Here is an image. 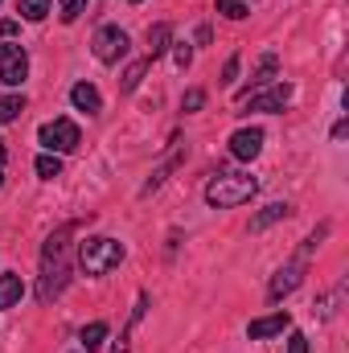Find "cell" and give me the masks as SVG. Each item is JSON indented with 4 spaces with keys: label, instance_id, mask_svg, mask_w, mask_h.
Listing matches in <instances>:
<instances>
[{
    "label": "cell",
    "instance_id": "1",
    "mask_svg": "<svg viewBox=\"0 0 349 353\" xmlns=\"http://www.w3.org/2000/svg\"><path fill=\"white\" fill-rule=\"evenodd\" d=\"M255 176H243V173H214V181L206 185V201L214 205V210H235V205H243V201H251L255 197Z\"/></svg>",
    "mask_w": 349,
    "mask_h": 353
},
{
    "label": "cell",
    "instance_id": "2",
    "mask_svg": "<svg viewBox=\"0 0 349 353\" xmlns=\"http://www.w3.org/2000/svg\"><path fill=\"white\" fill-rule=\"evenodd\" d=\"M79 263L87 275H103V271H111V267L123 263V243H115V239H87L83 247H79Z\"/></svg>",
    "mask_w": 349,
    "mask_h": 353
},
{
    "label": "cell",
    "instance_id": "3",
    "mask_svg": "<svg viewBox=\"0 0 349 353\" xmlns=\"http://www.w3.org/2000/svg\"><path fill=\"white\" fill-rule=\"evenodd\" d=\"M37 140H41V148H46V152H54V157L74 152V148L83 144V136H79V123H74V119H50V123H41Z\"/></svg>",
    "mask_w": 349,
    "mask_h": 353
},
{
    "label": "cell",
    "instance_id": "4",
    "mask_svg": "<svg viewBox=\"0 0 349 353\" xmlns=\"http://www.w3.org/2000/svg\"><path fill=\"white\" fill-rule=\"evenodd\" d=\"M123 54H128V33H123L119 25H103V29L94 33V58H99L103 66H115Z\"/></svg>",
    "mask_w": 349,
    "mask_h": 353
},
{
    "label": "cell",
    "instance_id": "5",
    "mask_svg": "<svg viewBox=\"0 0 349 353\" xmlns=\"http://www.w3.org/2000/svg\"><path fill=\"white\" fill-rule=\"evenodd\" d=\"M25 74H29V54H25L21 46L4 41V46H0V83H4V87H21Z\"/></svg>",
    "mask_w": 349,
    "mask_h": 353
},
{
    "label": "cell",
    "instance_id": "6",
    "mask_svg": "<svg viewBox=\"0 0 349 353\" xmlns=\"http://www.w3.org/2000/svg\"><path fill=\"white\" fill-rule=\"evenodd\" d=\"M230 152H235V161H255L263 152V132L259 128H239L230 136Z\"/></svg>",
    "mask_w": 349,
    "mask_h": 353
},
{
    "label": "cell",
    "instance_id": "7",
    "mask_svg": "<svg viewBox=\"0 0 349 353\" xmlns=\"http://www.w3.org/2000/svg\"><path fill=\"white\" fill-rule=\"evenodd\" d=\"M300 275H304V259H296V263L279 267V271H275V279H271V288H267V296H271V300H283L288 292H296Z\"/></svg>",
    "mask_w": 349,
    "mask_h": 353
},
{
    "label": "cell",
    "instance_id": "8",
    "mask_svg": "<svg viewBox=\"0 0 349 353\" xmlns=\"http://www.w3.org/2000/svg\"><path fill=\"white\" fill-rule=\"evenodd\" d=\"M292 325V316L288 312H271V316H259V321H251V341H267V337H279L283 329Z\"/></svg>",
    "mask_w": 349,
    "mask_h": 353
},
{
    "label": "cell",
    "instance_id": "9",
    "mask_svg": "<svg viewBox=\"0 0 349 353\" xmlns=\"http://www.w3.org/2000/svg\"><path fill=\"white\" fill-rule=\"evenodd\" d=\"M247 99H251V111H283V103L292 99V87H288V83H275L271 90L247 94Z\"/></svg>",
    "mask_w": 349,
    "mask_h": 353
},
{
    "label": "cell",
    "instance_id": "10",
    "mask_svg": "<svg viewBox=\"0 0 349 353\" xmlns=\"http://www.w3.org/2000/svg\"><path fill=\"white\" fill-rule=\"evenodd\" d=\"M62 288H66V267H62V263H54V267L46 263V275H41V283H37V300H41V304H50Z\"/></svg>",
    "mask_w": 349,
    "mask_h": 353
},
{
    "label": "cell",
    "instance_id": "11",
    "mask_svg": "<svg viewBox=\"0 0 349 353\" xmlns=\"http://www.w3.org/2000/svg\"><path fill=\"white\" fill-rule=\"evenodd\" d=\"M288 214H292V205H288V201H271L267 210H259V214L251 218V234H259V230H267L271 222H279V218H288Z\"/></svg>",
    "mask_w": 349,
    "mask_h": 353
},
{
    "label": "cell",
    "instance_id": "12",
    "mask_svg": "<svg viewBox=\"0 0 349 353\" xmlns=\"http://www.w3.org/2000/svg\"><path fill=\"white\" fill-rule=\"evenodd\" d=\"M70 103H74L79 111H87V115H94V111L103 107V99H99V90L90 87V83H79V87L70 90Z\"/></svg>",
    "mask_w": 349,
    "mask_h": 353
},
{
    "label": "cell",
    "instance_id": "13",
    "mask_svg": "<svg viewBox=\"0 0 349 353\" xmlns=\"http://www.w3.org/2000/svg\"><path fill=\"white\" fill-rule=\"evenodd\" d=\"M21 296H25V283H21V275H0V308H12V304H21Z\"/></svg>",
    "mask_w": 349,
    "mask_h": 353
},
{
    "label": "cell",
    "instance_id": "14",
    "mask_svg": "<svg viewBox=\"0 0 349 353\" xmlns=\"http://www.w3.org/2000/svg\"><path fill=\"white\" fill-rule=\"evenodd\" d=\"M107 333H111V329H107V321H90L87 329L79 333V341H83V350H87V353H94V350H103Z\"/></svg>",
    "mask_w": 349,
    "mask_h": 353
},
{
    "label": "cell",
    "instance_id": "15",
    "mask_svg": "<svg viewBox=\"0 0 349 353\" xmlns=\"http://www.w3.org/2000/svg\"><path fill=\"white\" fill-rule=\"evenodd\" d=\"M169 41H173V29H169V25H152V29H148V58L165 54Z\"/></svg>",
    "mask_w": 349,
    "mask_h": 353
},
{
    "label": "cell",
    "instance_id": "16",
    "mask_svg": "<svg viewBox=\"0 0 349 353\" xmlns=\"http://www.w3.org/2000/svg\"><path fill=\"white\" fill-rule=\"evenodd\" d=\"M275 70H279V58H275V54H263V58H259V70L251 74V87L271 83V79H275Z\"/></svg>",
    "mask_w": 349,
    "mask_h": 353
},
{
    "label": "cell",
    "instance_id": "17",
    "mask_svg": "<svg viewBox=\"0 0 349 353\" xmlns=\"http://www.w3.org/2000/svg\"><path fill=\"white\" fill-rule=\"evenodd\" d=\"M33 169H37V176H46V181H54V176H62V157H54V152H41Z\"/></svg>",
    "mask_w": 349,
    "mask_h": 353
},
{
    "label": "cell",
    "instance_id": "18",
    "mask_svg": "<svg viewBox=\"0 0 349 353\" xmlns=\"http://www.w3.org/2000/svg\"><path fill=\"white\" fill-rule=\"evenodd\" d=\"M21 111H25V94H4V99H0V119H4V123L17 119Z\"/></svg>",
    "mask_w": 349,
    "mask_h": 353
},
{
    "label": "cell",
    "instance_id": "19",
    "mask_svg": "<svg viewBox=\"0 0 349 353\" xmlns=\"http://www.w3.org/2000/svg\"><path fill=\"white\" fill-rule=\"evenodd\" d=\"M148 62H152V58H144V62H132V66H128V74H123V83H119V87H123V90H136V87H140V79H144V74H148Z\"/></svg>",
    "mask_w": 349,
    "mask_h": 353
},
{
    "label": "cell",
    "instance_id": "20",
    "mask_svg": "<svg viewBox=\"0 0 349 353\" xmlns=\"http://www.w3.org/2000/svg\"><path fill=\"white\" fill-rule=\"evenodd\" d=\"M218 12H222V17H230V21H243L251 8H247V0H218Z\"/></svg>",
    "mask_w": 349,
    "mask_h": 353
},
{
    "label": "cell",
    "instance_id": "21",
    "mask_svg": "<svg viewBox=\"0 0 349 353\" xmlns=\"http://www.w3.org/2000/svg\"><path fill=\"white\" fill-rule=\"evenodd\" d=\"M50 12V0H21V17L25 21H41Z\"/></svg>",
    "mask_w": 349,
    "mask_h": 353
},
{
    "label": "cell",
    "instance_id": "22",
    "mask_svg": "<svg viewBox=\"0 0 349 353\" xmlns=\"http://www.w3.org/2000/svg\"><path fill=\"white\" fill-rule=\"evenodd\" d=\"M83 8H87V0H62V8H58V17H62L66 25H74V21L83 17Z\"/></svg>",
    "mask_w": 349,
    "mask_h": 353
},
{
    "label": "cell",
    "instance_id": "23",
    "mask_svg": "<svg viewBox=\"0 0 349 353\" xmlns=\"http://www.w3.org/2000/svg\"><path fill=\"white\" fill-rule=\"evenodd\" d=\"M201 107H206V90H189L181 103V111H201Z\"/></svg>",
    "mask_w": 349,
    "mask_h": 353
},
{
    "label": "cell",
    "instance_id": "24",
    "mask_svg": "<svg viewBox=\"0 0 349 353\" xmlns=\"http://www.w3.org/2000/svg\"><path fill=\"white\" fill-rule=\"evenodd\" d=\"M288 353H308V337L304 333H292L288 337Z\"/></svg>",
    "mask_w": 349,
    "mask_h": 353
},
{
    "label": "cell",
    "instance_id": "25",
    "mask_svg": "<svg viewBox=\"0 0 349 353\" xmlns=\"http://www.w3.org/2000/svg\"><path fill=\"white\" fill-rule=\"evenodd\" d=\"M189 58H193V50H189V46L181 41V46H177V50H173V62H177V66H181V70H185V66H189Z\"/></svg>",
    "mask_w": 349,
    "mask_h": 353
},
{
    "label": "cell",
    "instance_id": "26",
    "mask_svg": "<svg viewBox=\"0 0 349 353\" xmlns=\"http://www.w3.org/2000/svg\"><path fill=\"white\" fill-rule=\"evenodd\" d=\"M235 79H239V54H235V58L222 66V83H235Z\"/></svg>",
    "mask_w": 349,
    "mask_h": 353
},
{
    "label": "cell",
    "instance_id": "27",
    "mask_svg": "<svg viewBox=\"0 0 349 353\" xmlns=\"http://www.w3.org/2000/svg\"><path fill=\"white\" fill-rule=\"evenodd\" d=\"M12 33H17V21H0V37H4V41H8V37H12Z\"/></svg>",
    "mask_w": 349,
    "mask_h": 353
},
{
    "label": "cell",
    "instance_id": "28",
    "mask_svg": "<svg viewBox=\"0 0 349 353\" xmlns=\"http://www.w3.org/2000/svg\"><path fill=\"white\" fill-rule=\"evenodd\" d=\"M0 161H4V144H0Z\"/></svg>",
    "mask_w": 349,
    "mask_h": 353
},
{
    "label": "cell",
    "instance_id": "29",
    "mask_svg": "<svg viewBox=\"0 0 349 353\" xmlns=\"http://www.w3.org/2000/svg\"><path fill=\"white\" fill-rule=\"evenodd\" d=\"M0 185H4V173H0Z\"/></svg>",
    "mask_w": 349,
    "mask_h": 353
},
{
    "label": "cell",
    "instance_id": "30",
    "mask_svg": "<svg viewBox=\"0 0 349 353\" xmlns=\"http://www.w3.org/2000/svg\"><path fill=\"white\" fill-rule=\"evenodd\" d=\"M132 4H140V0H132Z\"/></svg>",
    "mask_w": 349,
    "mask_h": 353
}]
</instances>
